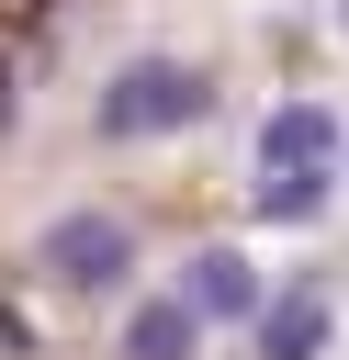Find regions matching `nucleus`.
Masks as SVG:
<instances>
[{"label": "nucleus", "instance_id": "f257e3e1", "mask_svg": "<svg viewBox=\"0 0 349 360\" xmlns=\"http://www.w3.org/2000/svg\"><path fill=\"white\" fill-rule=\"evenodd\" d=\"M203 112H214V90H203V68H180V56H135V68H113V90L90 101V124H101L113 146L180 135V124H203Z\"/></svg>", "mask_w": 349, "mask_h": 360}, {"label": "nucleus", "instance_id": "f03ea898", "mask_svg": "<svg viewBox=\"0 0 349 360\" xmlns=\"http://www.w3.org/2000/svg\"><path fill=\"white\" fill-rule=\"evenodd\" d=\"M34 270H45L56 292H113V281L135 270V236H124V214L79 202V214H56V225L34 236Z\"/></svg>", "mask_w": 349, "mask_h": 360}, {"label": "nucleus", "instance_id": "7ed1b4c3", "mask_svg": "<svg viewBox=\"0 0 349 360\" xmlns=\"http://www.w3.org/2000/svg\"><path fill=\"white\" fill-rule=\"evenodd\" d=\"M180 304L203 315V326H248L270 292H259V270H248V248H203L191 270H180Z\"/></svg>", "mask_w": 349, "mask_h": 360}, {"label": "nucleus", "instance_id": "20e7f679", "mask_svg": "<svg viewBox=\"0 0 349 360\" xmlns=\"http://www.w3.org/2000/svg\"><path fill=\"white\" fill-rule=\"evenodd\" d=\"M248 326H259V360H315V349H326V292L293 281V292H270Z\"/></svg>", "mask_w": 349, "mask_h": 360}, {"label": "nucleus", "instance_id": "39448f33", "mask_svg": "<svg viewBox=\"0 0 349 360\" xmlns=\"http://www.w3.org/2000/svg\"><path fill=\"white\" fill-rule=\"evenodd\" d=\"M315 158H338V112L326 101H281L259 124V169H315Z\"/></svg>", "mask_w": 349, "mask_h": 360}, {"label": "nucleus", "instance_id": "423d86ee", "mask_svg": "<svg viewBox=\"0 0 349 360\" xmlns=\"http://www.w3.org/2000/svg\"><path fill=\"white\" fill-rule=\"evenodd\" d=\"M191 349H203V315H191L180 292H158V304L124 315V360H191Z\"/></svg>", "mask_w": 349, "mask_h": 360}, {"label": "nucleus", "instance_id": "0eeeda50", "mask_svg": "<svg viewBox=\"0 0 349 360\" xmlns=\"http://www.w3.org/2000/svg\"><path fill=\"white\" fill-rule=\"evenodd\" d=\"M248 214H259V225H315V214H326V158H315V169H259Z\"/></svg>", "mask_w": 349, "mask_h": 360}]
</instances>
